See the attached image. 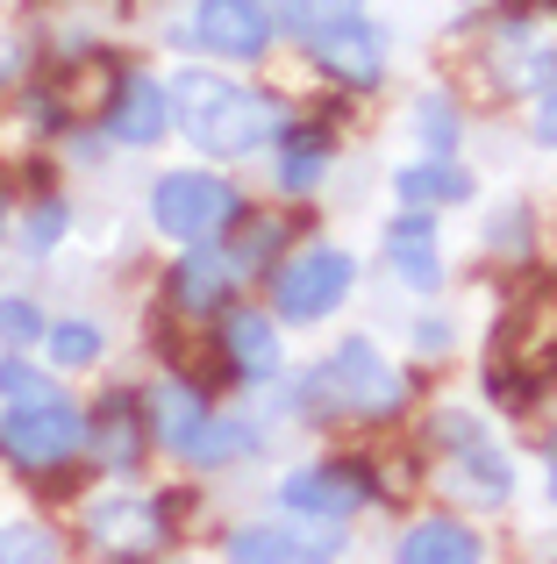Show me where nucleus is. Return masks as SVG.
<instances>
[{
  "instance_id": "24",
  "label": "nucleus",
  "mask_w": 557,
  "mask_h": 564,
  "mask_svg": "<svg viewBox=\"0 0 557 564\" xmlns=\"http://www.w3.org/2000/svg\"><path fill=\"white\" fill-rule=\"evenodd\" d=\"M364 0H278V22L293 29V36H321L329 22H343V14H358Z\"/></svg>"
},
{
  "instance_id": "20",
  "label": "nucleus",
  "mask_w": 557,
  "mask_h": 564,
  "mask_svg": "<svg viewBox=\"0 0 557 564\" xmlns=\"http://www.w3.org/2000/svg\"><path fill=\"white\" fill-rule=\"evenodd\" d=\"M329 151L336 143L321 137V129H286V137H278V186L286 193H315L321 172H329Z\"/></svg>"
},
{
  "instance_id": "13",
  "label": "nucleus",
  "mask_w": 557,
  "mask_h": 564,
  "mask_svg": "<svg viewBox=\"0 0 557 564\" xmlns=\"http://www.w3.org/2000/svg\"><path fill=\"white\" fill-rule=\"evenodd\" d=\"M386 264H393V279H401V286H415V293H436V286H444V243H436L429 207H407V215L386 221Z\"/></svg>"
},
{
  "instance_id": "7",
  "label": "nucleus",
  "mask_w": 557,
  "mask_h": 564,
  "mask_svg": "<svg viewBox=\"0 0 557 564\" xmlns=\"http://www.w3.org/2000/svg\"><path fill=\"white\" fill-rule=\"evenodd\" d=\"M243 250H229V243H194L179 264H172V301L186 307V315H229L237 307V286H243Z\"/></svg>"
},
{
  "instance_id": "22",
  "label": "nucleus",
  "mask_w": 557,
  "mask_h": 564,
  "mask_svg": "<svg viewBox=\"0 0 557 564\" xmlns=\"http://www.w3.org/2000/svg\"><path fill=\"white\" fill-rule=\"evenodd\" d=\"M415 137H422V151H429V158H458V108H450L444 94H429L415 108Z\"/></svg>"
},
{
  "instance_id": "35",
  "label": "nucleus",
  "mask_w": 557,
  "mask_h": 564,
  "mask_svg": "<svg viewBox=\"0 0 557 564\" xmlns=\"http://www.w3.org/2000/svg\"><path fill=\"white\" fill-rule=\"evenodd\" d=\"M550 500H557V465H550Z\"/></svg>"
},
{
  "instance_id": "2",
  "label": "nucleus",
  "mask_w": 557,
  "mask_h": 564,
  "mask_svg": "<svg viewBox=\"0 0 557 564\" xmlns=\"http://www.w3.org/2000/svg\"><path fill=\"white\" fill-rule=\"evenodd\" d=\"M94 443L86 414L72 408L65 393H29V400H8L0 414V451L29 471H51V465H72V457Z\"/></svg>"
},
{
  "instance_id": "6",
  "label": "nucleus",
  "mask_w": 557,
  "mask_h": 564,
  "mask_svg": "<svg viewBox=\"0 0 557 564\" xmlns=\"http://www.w3.org/2000/svg\"><path fill=\"white\" fill-rule=\"evenodd\" d=\"M321 386H329L336 408H358V414H393L407 400L401 372H393L386 358H379L364 336H350V344H336V358L321 365Z\"/></svg>"
},
{
  "instance_id": "15",
  "label": "nucleus",
  "mask_w": 557,
  "mask_h": 564,
  "mask_svg": "<svg viewBox=\"0 0 557 564\" xmlns=\"http://www.w3.org/2000/svg\"><path fill=\"white\" fill-rule=\"evenodd\" d=\"M343 551V529H286V522H251L229 536V557L243 564H265V557H336Z\"/></svg>"
},
{
  "instance_id": "1",
  "label": "nucleus",
  "mask_w": 557,
  "mask_h": 564,
  "mask_svg": "<svg viewBox=\"0 0 557 564\" xmlns=\"http://www.w3.org/2000/svg\"><path fill=\"white\" fill-rule=\"evenodd\" d=\"M165 86H172V122L208 158H251L278 137V100L258 86H237L222 72H179Z\"/></svg>"
},
{
  "instance_id": "5",
  "label": "nucleus",
  "mask_w": 557,
  "mask_h": 564,
  "mask_svg": "<svg viewBox=\"0 0 557 564\" xmlns=\"http://www.w3.org/2000/svg\"><path fill=\"white\" fill-rule=\"evenodd\" d=\"M272 36H278V8H272V0H200L194 22H186V43L215 51L222 65H251V57H265Z\"/></svg>"
},
{
  "instance_id": "28",
  "label": "nucleus",
  "mask_w": 557,
  "mask_h": 564,
  "mask_svg": "<svg viewBox=\"0 0 557 564\" xmlns=\"http://www.w3.org/2000/svg\"><path fill=\"white\" fill-rule=\"evenodd\" d=\"M0 336H8V344H36V336H43V315L29 301H0Z\"/></svg>"
},
{
  "instance_id": "8",
  "label": "nucleus",
  "mask_w": 557,
  "mask_h": 564,
  "mask_svg": "<svg viewBox=\"0 0 557 564\" xmlns=\"http://www.w3.org/2000/svg\"><path fill=\"white\" fill-rule=\"evenodd\" d=\"M307 43H315V65L329 72L336 86H358V94H364V86L386 79V43H379V29L364 22V8L343 14V22H329L321 36H307Z\"/></svg>"
},
{
  "instance_id": "10",
  "label": "nucleus",
  "mask_w": 557,
  "mask_h": 564,
  "mask_svg": "<svg viewBox=\"0 0 557 564\" xmlns=\"http://www.w3.org/2000/svg\"><path fill=\"white\" fill-rule=\"evenodd\" d=\"M86 536H94L100 551H114V557H151L157 543H165V514H157V500H143V494H108V500H94V514H86Z\"/></svg>"
},
{
  "instance_id": "19",
  "label": "nucleus",
  "mask_w": 557,
  "mask_h": 564,
  "mask_svg": "<svg viewBox=\"0 0 557 564\" xmlns=\"http://www.w3.org/2000/svg\"><path fill=\"white\" fill-rule=\"evenodd\" d=\"M401 564H472L479 557V536L465 522H415L401 543H393Z\"/></svg>"
},
{
  "instance_id": "29",
  "label": "nucleus",
  "mask_w": 557,
  "mask_h": 564,
  "mask_svg": "<svg viewBox=\"0 0 557 564\" xmlns=\"http://www.w3.org/2000/svg\"><path fill=\"white\" fill-rule=\"evenodd\" d=\"M57 543L43 536V529H29V522H14V529H0V564L8 557H51Z\"/></svg>"
},
{
  "instance_id": "4",
  "label": "nucleus",
  "mask_w": 557,
  "mask_h": 564,
  "mask_svg": "<svg viewBox=\"0 0 557 564\" xmlns=\"http://www.w3.org/2000/svg\"><path fill=\"white\" fill-rule=\"evenodd\" d=\"M350 279H358L350 250L307 243L301 258H286V264L272 272V307H278V322H321V315H336V301L350 293Z\"/></svg>"
},
{
  "instance_id": "31",
  "label": "nucleus",
  "mask_w": 557,
  "mask_h": 564,
  "mask_svg": "<svg viewBox=\"0 0 557 564\" xmlns=\"http://www.w3.org/2000/svg\"><path fill=\"white\" fill-rule=\"evenodd\" d=\"M487 429L472 422V414H436V443H450V451H465V443H479Z\"/></svg>"
},
{
  "instance_id": "34",
  "label": "nucleus",
  "mask_w": 557,
  "mask_h": 564,
  "mask_svg": "<svg viewBox=\"0 0 557 564\" xmlns=\"http://www.w3.org/2000/svg\"><path fill=\"white\" fill-rule=\"evenodd\" d=\"M0 236H8V200H0Z\"/></svg>"
},
{
  "instance_id": "33",
  "label": "nucleus",
  "mask_w": 557,
  "mask_h": 564,
  "mask_svg": "<svg viewBox=\"0 0 557 564\" xmlns=\"http://www.w3.org/2000/svg\"><path fill=\"white\" fill-rule=\"evenodd\" d=\"M415 344H422V350H444V344H450V322H436V315L415 322Z\"/></svg>"
},
{
  "instance_id": "11",
  "label": "nucleus",
  "mask_w": 557,
  "mask_h": 564,
  "mask_svg": "<svg viewBox=\"0 0 557 564\" xmlns=\"http://www.w3.org/2000/svg\"><path fill=\"white\" fill-rule=\"evenodd\" d=\"M172 129V86L165 79H122L108 100V137L122 143V151H151V143H165Z\"/></svg>"
},
{
  "instance_id": "21",
  "label": "nucleus",
  "mask_w": 557,
  "mask_h": 564,
  "mask_svg": "<svg viewBox=\"0 0 557 564\" xmlns=\"http://www.w3.org/2000/svg\"><path fill=\"white\" fill-rule=\"evenodd\" d=\"M258 451V429L251 422H237V414H208V429L194 436V451H186V465H237V457H251Z\"/></svg>"
},
{
  "instance_id": "23",
  "label": "nucleus",
  "mask_w": 557,
  "mask_h": 564,
  "mask_svg": "<svg viewBox=\"0 0 557 564\" xmlns=\"http://www.w3.org/2000/svg\"><path fill=\"white\" fill-rule=\"evenodd\" d=\"M43 344H51V365H65V372H79V365L100 358V329L94 322H57V329H43Z\"/></svg>"
},
{
  "instance_id": "18",
  "label": "nucleus",
  "mask_w": 557,
  "mask_h": 564,
  "mask_svg": "<svg viewBox=\"0 0 557 564\" xmlns=\"http://www.w3.org/2000/svg\"><path fill=\"white\" fill-rule=\"evenodd\" d=\"M393 193H401L407 207H458V200H472V180H465L450 158H422V165L393 172Z\"/></svg>"
},
{
  "instance_id": "16",
  "label": "nucleus",
  "mask_w": 557,
  "mask_h": 564,
  "mask_svg": "<svg viewBox=\"0 0 557 564\" xmlns=\"http://www.w3.org/2000/svg\"><path fill=\"white\" fill-rule=\"evenodd\" d=\"M450 486H458L472 508H507V494H515V465H507L501 443H465V451H450Z\"/></svg>"
},
{
  "instance_id": "17",
  "label": "nucleus",
  "mask_w": 557,
  "mask_h": 564,
  "mask_svg": "<svg viewBox=\"0 0 557 564\" xmlns=\"http://www.w3.org/2000/svg\"><path fill=\"white\" fill-rule=\"evenodd\" d=\"M200 429H208V400H200L194 386H179V379L151 386V443H165L172 457H186Z\"/></svg>"
},
{
  "instance_id": "26",
  "label": "nucleus",
  "mask_w": 557,
  "mask_h": 564,
  "mask_svg": "<svg viewBox=\"0 0 557 564\" xmlns=\"http://www.w3.org/2000/svg\"><path fill=\"white\" fill-rule=\"evenodd\" d=\"M29 393H51V379H43L22 350H8V358H0V400H29Z\"/></svg>"
},
{
  "instance_id": "3",
  "label": "nucleus",
  "mask_w": 557,
  "mask_h": 564,
  "mask_svg": "<svg viewBox=\"0 0 557 564\" xmlns=\"http://www.w3.org/2000/svg\"><path fill=\"white\" fill-rule=\"evenodd\" d=\"M237 215H243V193L229 180H215V172H165L151 186V221L165 236H179V243H208Z\"/></svg>"
},
{
  "instance_id": "25",
  "label": "nucleus",
  "mask_w": 557,
  "mask_h": 564,
  "mask_svg": "<svg viewBox=\"0 0 557 564\" xmlns=\"http://www.w3.org/2000/svg\"><path fill=\"white\" fill-rule=\"evenodd\" d=\"M129 429H136V422H129V414L122 408H114V414H100V457H108V465L114 471H122V465H136V436H129Z\"/></svg>"
},
{
  "instance_id": "32",
  "label": "nucleus",
  "mask_w": 557,
  "mask_h": 564,
  "mask_svg": "<svg viewBox=\"0 0 557 564\" xmlns=\"http://www.w3.org/2000/svg\"><path fill=\"white\" fill-rule=\"evenodd\" d=\"M536 143H550V151H557V79L544 86V100H536Z\"/></svg>"
},
{
  "instance_id": "12",
  "label": "nucleus",
  "mask_w": 557,
  "mask_h": 564,
  "mask_svg": "<svg viewBox=\"0 0 557 564\" xmlns=\"http://www.w3.org/2000/svg\"><path fill=\"white\" fill-rule=\"evenodd\" d=\"M493 65H501L507 86L544 94L557 79V22H501L493 29Z\"/></svg>"
},
{
  "instance_id": "9",
  "label": "nucleus",
  "mask_w": 557,
  "mask_h": 564,
  "mask_svg": "<svg viewBox=\"0 0 557 564\" xmlns=\"http://www.w3.org/2000/svg\"><path fill=\"white\" fill-rule=\"evenodd\" d=\"M364 500H372V486H364V471H358V465L293 471V479L278 486V508H286V514H315V522H350Z\"/></svg>"
},
{
  "instance_id": "27",
  "label": "nucleus",
  "mask_w": 557,
  "mask_h": 564,
  "mask_svg": "<svg viewBox=\"0 0 557 564\" xmlns=\"http://www.w3.org/2000/svg\"><path fill=\"white\" fill-rule=\"evenodd\" d=\"M65 200H43L36 207V215H29V236H22V250H29V258H43V250H51L57 243V236H65Z\"/></svg>"
},
{
  "instance_id": "30",
  "label": "nucleus",
  "mask_w": 557,
  "mask_h": 564,
  "mask_svg": "<svg viewBox=\"0 0 557 564\" xmlns=\"http://www.w3.org/2000/svg\"><path fill=\"white\" fill-rule=\"evenodd\" d=\"M487 243H493V250H522V243H529V215H522V207H507V215H493Z\"/></svg>"
},
{
  "instance_id": "14",
  "label": "nucleus",
  "mask_w": 557,
  "mask_h": 564,
  "mask_svg": "<svg viewBox=\"0 0 557 564\" xmlns=\"http://www.w3.org/2000/svg\"><path fill=\"white\" fill-rule=\"evenodd\" d=\"M222 358L243 386H265L286 372V350H278V322L272 315H251V307H229L222 322Z\"/></svg>"
}]
</instances>
